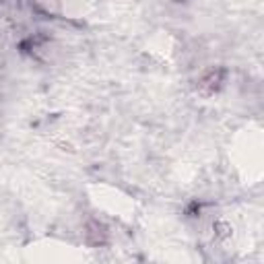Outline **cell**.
I'll return each instance as SVG.
<instances>
[{
  "mask_svg": "<svg viewBox=\"0 0 264 264\" xmlns=\"http://www.w3.org/2000/svg\"><path fill=\"white\" fill-rule=\"evenodd\" d=\"M87 229H89V231H87V237L95 235V239H91V244H93V246L106 242V229H103L99 223H89V227H87Z\"/></svg>",
  "mask_w": 264,
  "mask_h": 264,
  "instance_id": "6da1fadb",
  "label": "cell"
}]
</instances>
